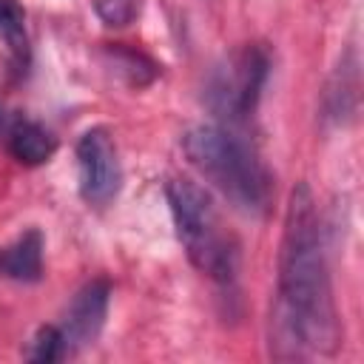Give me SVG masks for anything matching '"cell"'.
Instances as JSON below:
<instances>
[{
  "label": "cell",
  "mask_w": 364,
  "mask_h": 364,
  "mask_svg": "<svg viewBox=\"0 0 364 364\" xmlns=\"http://www.w3.org/2000/svg\"><path fill=\"white\" fill-rule=\"evenodd\" d=\"M165 199L191 264L222 284L233 282L239 267V247L236 239L225 230L208 191L191 179L171 176L165 182Z\"/></svg>",
  "instance_id": "obj_3"
},
{
  "label": "cell",
  "mask_w": 364,
  "mask_h": 364,
  "mask_svg": "<svg viewBox=\"0 0 364 364\" xmlns=\"http://www.w3.org/2000/svg\"><path fill=\"white\" fill-rule=\"evenodd\" d=\"M267 71L270 60L259 46H242L239 51L225 57V63L213 68L205 88L210 111L228 122H245L256 111V102L267 82Z\"/></svg>",
  "instance_id": "obj_4"
},
{
  "label": "cell",
  "mask_w": 364,
  "mask_h": 364,
  "mask_svg": "<svg viewBox=\"0 0 364 364\" xmlns=\"http://www.w3.org/2000/svg\"><path fill=\"white\" fill-rule=\"evenodd\" d=\"M3 125H6V117H3V111H0V131H3Z\"/></svg>",
  "instance_id": "obj_13"
},
{
  "label": "cell",
  "mask_w": 364,
  "mask_h": 364,
  "mask_svg": "<svg viewBox=\"0 0 364 364\" xmlns=\"http://www.w3.org/2000/svg\"><path fill=\"white\" fill-rule=\"evenodd\" d=\"M0 273L14 282H40L43 276V233L28 228L11 245L0 247Z\"/></svg>",
  "instance_id": "obj_7"
},
{
  "label": "cell",
  "mask_w": 364,
  "mask_h": 364,
  "mask_svg": "<svg viewBox=\"0 0 364 364\" xmlns=\"http://www.w3.org/2000/svg\"><path fill=\"white\" fill-rule=\"evenodd\" d=\"M108 301H111V284L105 279H94L88 282L68 304L65 310V321L60 327L63 338H65V350H82L88 344L97 341L102 324H105V313H108Z\"/></svg>",
  "instance_id": "obj_6"
},
{
  "label": "cell",
  "mask_w": 364,
  "mask_h": 364,
  "mask_svg": "<svg viewBox=\"0 0 364 364\" xmlns=\"http://www.w3.org/2000/svg\"><path fill=\"white\" fill-rule=\"evenodd\" d=\"M57 151V139L31 119H17L9 128V154L20 162V165H43L54 156Z\"/></svg>",
  "instance_id": "obj_8"
},
{
  "label": "cell",
  "mask_w": 364,
  "mask_h": 364,
  "mask_svg": "<svg viewBox=\"0 0 364 364\" xmlns=\"http://www.w3.org/2000/svg\"><path fill=\"white\" fill-rule=\"evenodd\" d=\"M94 11L105 26L122 28L136 20L139 14V0H94Z\"/></svg>",
  "instance_id": "obj_12"
},
{
  "label": "cell",
  "mask_w": 364,
  "mask_h": 364,
  "mask_svg": "<svg viewBox=\"0 0 364 364\" xmlns=\"http://www.w3.org/2000/svg\"><path fill=\"white\" fill-rule=\"evenodd\" d=\"M188 162L239 210L264 213L273 193V179L256 151L222 125H193L182 136Z\"/></svg>",
  "instance_id": "obj_2"
},
{
  "label": "cell",
  "mask_w": 364,
  "mask_h": 364,
  "mask_svg": "<svg viewBox=\"0 0 364 364\" xmlns=\"http://www.w3.org/2000/svg\"><path fill=\"white\" fill-rule=\"evenodd\" d=\"M77 173H80V196L88 205L105 208L117 199L122 188V165L105 128H91L80 136Z\"/></svg>",
  "instance_id": "obj_5"
},
{
  "label": "cell",
  "mask_w": 364,
  "mask_h": 364,
  "mask_svg": "<svg viewBox=\"0 0 364 364\" xmlns=\"http://www.w3.org/2000/svg\"><path fill=\"white\" fill-rule=\"evenodd\" d=\"M65 338L60 333V327L54 324H46L34 333L31 338V347H28V361H37V364H51V361H60L65 355Z\"/></svg>",
  "instance_id": "obj_11"
},
{
  "label": "cell",
  "mask_w": 364,
  "mask_h": 364,
  "mask_svg": "<svg viewBox=\"0 0 364 364\" xmlns=\"http://www.w3.org/2000/svg\"><path fill=\"white\" fill-rule=\"evenodd\" d=\"M276 330L282 341H293L313 353H333L341 341L321 222L307 185L290 191L284 210Z\"/></svg>",
  "instance_id": "obj_1"
},
{
  "label": "cell",
  "mask_w": 364,
  "mask_h": 364,
  "mask_svg": "<svg viewBox=\"0 0 364 364\" xmlns=\"http://www.w3.org/2000/svg\"><path fill=\"white\" fill-rule=\"evenodd\" d=\"M105 57L111 63V68L131 85V88H145L156 80L159 68L154 60H148L145 54L134 51V48H125V46H108L105 48Z\"/></svg>",
  "instance_id": "obj_10"
},
{
  "label": "cell",
  "mask_w": 364,
  "mask_h": 364,
  "mask_svg": "<svg viewBox=\"0 0 364 364\" xmlns=\"http://www.w3.org/2000/svg\"><path fill=\"white\" fill-rule=\"evenodd\" d=\"M0 40L9 54L11 71L20 77L31 63V46L26 31V11L17 0H0Z\"/></svg>",
  "instance_id": "obj_9"
}]
</instances>
